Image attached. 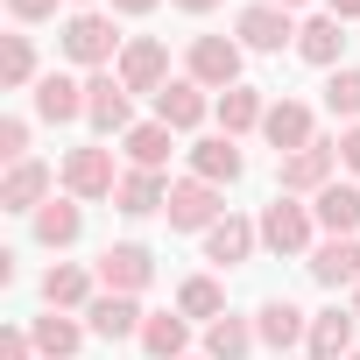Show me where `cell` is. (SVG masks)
I'll list each match as a JSON object with an SVG mask.
<instances>
[{
	"mask_svg": "<svg viewBox=\"0 0 360 360\" xmlns=\"http://www.w3.org/2000/svg\"><path fill=\"white\" fill-rule=\"evenodd\" d=\"M184 360H205V353H184Z\"/></svg>",
	"mask_w": 360,
	"mask_h": 360,
	"instance_id": "ee69618b",
	"label": "cell"
},
{
	"mask_svg": "<svg viewBox=\"0 0 360 360\" xmlns=\"http://www.w3.org/2000/svg\"><path fill=\"white\" fill-rule=\"evenodd\" d=\"M255 346H262V339H255V318L226 311V318H212V325H205V346H198V353H205V360H248Z\"/></svg>",
	"mask_w": 360,
	"mask_h": 360,
	"instance_id": "f546056e",
	"label": "cell"
},
{
	"mask_svg": "<svg viewBox=\"0 0 360 360\" xmlns=\"http://www.w3.org/2000/svg\"><path fill=\"white\" fill-rule=\"evenodd\" d=\"M57 50H64V64H78L85 78H92V71H113L120 50H127L120 15H113V8H71V15L57 22Z\"/></svg>",
	"mask_w": 360,
	"mask_h": 360,
	"instance_id": "6da1fadb",
	"label": "cell"
},
{
	"mask_svg": "<svg viewBox=\"0 0 360 360\" xmlns=\"http://www.w3.org/2000/svg\"><path fill=\"white\" fill-rule=\"evenodd\" d=\"M346 360H360V346H353V353H346Z\"/></svg>",
	"mask_w": 360,
	"mask_h": 360,
	"instance_id": "f6af8a7d",
	"label": "cell"
},
{
	"mask_svg": "<svg viewBox=\"0 0 360 360\" xmlns=\"http://www.w3.org/2000/svg\"><path fill=\"white\" fill-rule=\"evenodd\" d=\"M162 219H169V233H198V240H205V233L226 219V191H219V184H205V176H176Z\"/></svg>",
	"mask_w": 360,
	"mask_h": 360,
	"instance_id": "277c9868",
	"label": "cell"
},
{
	"mask_svg": "<svg viewBox=\"0 0 360 360\" xmlns=\"http://www.w3.org/2000/svg\"><path fill=\"white\" fill-rule=\"evenodd\" d=\"M176 311H184L191 325L226 318V290H219V276H184V283H176Z\"/></svg>",
	"mask_w": 360,
	"mask_h": 360,
	"instance_id": "1f68e13d",
	"label": "cell"
},
{
	"mask_svg": "<svg viewBox=\"0 0 360 360\" xmlns=\"http://www.w3.org/2000/svg\"><path fill=\"white\" fill-rule=\"evenodd\" d=\"M57 8H64V0H8L15 29H43V22H57Z\"/></svg>",
	"mask_w": 360,
	"mask_h": 360,
	"instance_id": "e575fe53",
	"label": "cell"
},
{
	"mask_svg": "<svg viewBox=\"0 0 360 360\" xmlns=\"http://www.w3.org/2000/svg\"><path fill=\"white\" fill-rule=\"evenodd\" d=\"M269 8H290V15H297V8H311V0H269Z\"/></svg>",
	"mask_w": 360,
	"mask_h": 360,
	"instance_id": "60d3db41",
	"label": "cell"
},
{
	"mask_svg": "<svg viewBox=\"0 0 360 360\" xmlns=\"http://www.w3.org/2000/svg\"><path fill=\"white\" fill-rule=\"evenodd\" d=\"M169 148H176V134H169L162 120H134V127L120 134V155H127V169H162V162H169Z\"/></svg>",
	"mask_w": 360,
	"mask_h": 360,
	"instance_id": "f1b7e54d",
	"label": "cell"
},
{
	"mask_svg": "<svg viewBox=\"0 0 360 360\" xmlns=\"http://www.w3.org/2000/svg\"><path fill=\"white\" fill-rule=\"evenodd\" d=\"M36 78H43L36 36H0V85L8 92H36Z\"/></svg>",
	"mask_w": 360,
	"mask_h": 360,
	"instance_id": "4dcf8cb0",
	"label": "cell"
},
{
	"mask_svg": "<svg viewBox=\"0 0 360 360\" xmlns=\"http://www.w3.org/2000/svg\"><path fill=\"white\" fill-rule=\"evenodd\" d=\"M141 318H148L141 297H113V290H99V297L85 304V332L106 339V346H113V339H141Z\"/></svg>",
	"mask_w": 360,
	"mask_h": 360,
	"instance_id": "ffe728a7",
	"label": "cell"
},
{
	"mask_svg": "<svg viewBox=\"0 0 360 360\" xmlns=\"http://www.w3.org/2000/svg\"><path fill=\"white\" fill-rule=\"evenodd\" d=\"M297 57H304L311 71H339V64H346V22H339V15H311V22L297 29Z\"/></svg>",
	"mask_w": 360,
	"mask_h": 360,
	"instance_id": "cb8c5ba5",
	"label": "cell"
},
{
	"mask_svg": "<svg viewBox=\"0 0 360 360\" xmlns=\"http://www.w3.org/2000/svg\"><path fill=\"white\" fill-rule=\"evenodd\" d=\"M311 219H318V233H339V240H353L360 233V184H325L318 198H311Z\"/></svg>",
	"mask_w": 360,
	"mask_h": 360,
	"instance_id": "484cf974",
	"label": "cell"
},
{
	"mask_svg": "<svg viewBox=\"0 0 360 360\" xmlns=\"http://www.w3.org/2000/svg\"><path fill=\"white\" fill-rule=\"evenodd\" d=\"M339 169L360 176V127H339Z\"/></svg>",
	"mask_w": 360,
	"mask_h": 360,
	"instance_id": "8d00e7d4",
	"label": "cell"
},
{
	"mask_svg": "<svg viewBox=\"0 0 360 360\" xmlns=\"http://www.w3.org/2000/svg\"><path fill=\"white\" fill-rule=\"evenodd\" d=\"M92 297H99V276H92L85 262H50V269H43V311H78V318H85Z\"/></svg>",
	"mask_w": 360,
	"mask_h": 360,
	"instance_id": "d6986e66",
	"label": "cell"
},
{
	"mask_svg": "<svg viewBox=\"0 0 360 360\" xmlns=\"http://www.w3.org/2000/svg\"><path fill=\"white\" fill-rule=\"evenodd\" d=\"M325 113H332L339 127H360V64L325 71Z\"/></svg>",
	"mask_w": 360,
	"mask_h": 360,
	"instance_id": "d6a6232c",
	"label": "cell"
},
{
	"mask_svg": "<svg viewBox=\"0 0 360 360\" xmlns=\"http://www.w3.org/2000/svg\"><path fill=\"white\" fill-rule=\"evenodd\" d=\"M325 15H339V22H360V0H325Z\"/></svg>",
	"mask_w": 360,
	"mask_h": 360,
	"instance_id": "f35d334b",
	"label": "cell"
},
{
	"mask_svg": "<svg viewBox=\"0 0 360 360\" xmlns=\"http://www.w3.org/2000/svg\"><path fill=\"white\" fill-rule=\"evenodd\" d=\"M240 64H248V50H240L233 36H191V50H184V78H198L205 92H233V85H248Z\"/></svg>",
	"mask_w": 360,
	"mask_h": 360,
	"instance_id": "8992f818",
	"label": "cell"
},
{
	"mask_svg": "<svg viewBox=\"0 0 360 360\" xmlns=\"http://www.w3.org/2000/svg\"><path fill=\"white\" fill-rule=\"evenodd\" d=\"M29 106H36L43 127H71V120H85V78H71V71H43L36 92H29Z\"/></svg>",
	"mask_w": 360,
	"mask_h": 360,
	"instance_id": "5bb4252c",
	"label": "cell"
},
{
	"mask_svg": "<svg viewBox=\"0 0 360 360\" xmlns=\"http://www.w3.org/2000/svg\"><path fill=\"white\" fill-rule=\"evenodd\" d=\"M169 8H184V15H212V8H226V0H169Z\"/></svg>",
	"mask_w": 360,
	"mask_h": 360,
	"instance_id": "ab89813d",
	"label": "cell"
},
{
	"mask_svg": "<svg viewBox=\"0 0 360 360\" xmlns=\"http://www.w3.org/2000/svg\"><path fill=\"white\" fill-rule=\"evenodd\" d=\"M304 332H311V311H297L290 297H262V304H255V339H262L276 360H283L290 346H304Z\"/></svg>",
	"mask_w": 360,
	"mask_h": 360,
	"instance_id": "2e32d148",
	"label": "cell"
},
{
	"mask_svg": "<svg viewBox=\"0 0 360 360\" xmlns=\"http://www.w3.org/2000/svg\"><path fill=\"white\" fill-rule=\"evenodd\" d=\"M29 339H36L43 360H78V346H85L92 332H85L78 311H36V318H29Z\"/></svg>",
	"mask_w": 360,
	"mask_h": 360,
	"instance_id": "603a6c76",
	"label": "cell"
},
{
	"mask_svg": "<svg viewBox=\"0 0 360 360\" xmlns=\"http://www.w3.org/2000/svg\"><path fill=\"white\" fill-rule=\"evenodd\" d=\"M92 276H99V290H113V297H148V283H155V255H148L141 240H113V248H99Z\"/></svg>",
	"mask_w": 360,
	"mask_h": 360,
	"instance_id": "ba28073f",
	"label": "cell"
},
{
	"mask_svg": "<svg viewBox=\"0 0 360 360\" xmlns=\"http://www.w3.org/2000/svg\"><path fill=\"white\" fill-rule=\"evenodd\" d=\"M169 205V176L162 169H120V191H113V212L120 219H148Z\"/></svg>",
	"mask_w": 360,
	"mask_h": 360,
	"instance_id": "d4e9b609",
	"label": "cell"
},
{
	"mask_svg": "<svg viewBox=\"0 0 360 360\" xmlns=\"http://www.w3.org/2000/svg\"><path fill=\"white\" fill-rule=\"evenodd\" d=\"M191 176H205V184H240L248 176V155H240V141L233 134H198L191 141Z\"/></svg>",
	"mask_w": 360,
	"mask_h": 360,
	"instance_id": "44dd1931",
	"label": "cell"
},
{
	"mask_svg": "<svg viewBox=\"0 0 360 360\" xmlns=\"http://www.w3.org/2000/svg\"><path fill=\"white\" fill-rule=\"evenodd\" d=\"M255 226H262V248H269V255H283V262H311V248L325 240V233H318V219H311V205H304V198H290V191H276V198L262 205V219H255Z\"/></svg>",
	"mask_w": 360,
	"mask_h": 360,
	"instance_id": "7a4b0ae2",
	"label": "cell"
},
{
	"mask_svg": "<svg viewBox=\"0 0 360 360\" xmlns=\"http://www.w3.org/2000/svg\"><path fill=\"white\" fill-rule=\"evenodd\" d=\"M64 184H57V169L43 162V155H29V162H15L8 176H0V212H22V219H36L50 198H57Z\"/></svg>",
	"mask_w": 360,
	"mask_h": 360,
	"instance_id": "9c48e42d",
	"label": "cell"
},
{
	"mask_svg": "<svg viewBox=\"0 0 360 360\" xmlns=\"http://www.w3.org/2000/svg\"><path fill=\"white\" fill-rule=\"evenodd\" d=\"M283 360H290V353H283Z\"/></svg>",
	"mask_w": 360,
	"mask_h": 360,
	"instance_id": "bcb514c9",
	"label": "cell"
},
{
	"mask_svg": "<svg viewBox=\"0 0 360 360\" xmlns=\"http://www.w3.org/2000/svg\"><path fill=\"white\" fill-rule=\"evenodd\" d=\"M262 141H269V148H276V162H283V155H297V148H311V141H318V113H311L304 99H290V92H283V99H269Z\"/></svg>",
	"mask_w": 360,
	"mask_h": 360,
	"instance_id": "7c38bea8",
	"label": "cell"
},
{
	"mask_svg": "<svg viewBox=\"0 0 360 360\" xmlns=\"http://www.w3.org/2000/svg\"><path fill=\"white\" fill-rule=\"evenodd\" d=\"M29 233H36V248L64 255V248H78V240H85V205L57 191V198H50V205H43L36 219H29Z\"/></svg>",
	"mask_w": 360,
	"mask_h": 360,
	"instance_id": "7402d4cb",
	"label": "cell"
},
{
	"mask_svg": "<svg viewBox=\"0 0 360 360\" xmlns=\"http://www.w3.org/2000/svg\"><path fill=\"white\" fill-rule=\"evenodd\" d=\"M113 78H120L127 92H148V99H155V92L169 85V43H162V36H127Z\"/></svg>",
	"mask_w": 360,
	"mask_h": 360,
	"instance_id": "30bf717a",
	"label": "cell"
},
{
	"mask_svg": "<svg viewBox=\"0 0 360 360\" xmlns=\"http://www.w3.org/2000/svg\"><path fill=\"white\" fill-rule=\"evenodd\" d=\"M106 8H113V15H127V22H134V15H155V8H162V0H106Z\"/></svg>",
	"mask_w": 360,
	"mask_h": 360,
	"instance_id": "74e56055",
	"label": "cell"
},
{
	"mask_svg": "<svg viewBox=\"0 0 360 360\" xmlns=\"http://www.w3.org/2000/svg\"><path fill=\"white\" fill-rule=\"evenodd\" d=\"M0 360H43L36 339H29V325H8V332H0Z\"/></svg>",
	"mask_w": 360,
	"mask_h": 360,
	"instance_id": "d590c367",
	"label": "cell"
},
{
	"mask_svg": "<svg viewBox=\"0 0 360 360\" xmlns=\"http://www.w3.org/2000/svg\"><path fill=\"white\" fill-rule=\"evenodd\" d=\"M360 346V318H353V304L339 311H311V332H304V360H346Z\"/></svg>",
	"mask_w": 360,
	"mask_h": 360,
	"instance_id": "e0dca14e",
	"label": "cell"
},
{
	"mask_svg": "<svg viewBox=\"0 0 360 360\" xmlns=\"http://www.w3.org/2000/svg\"><path fill=\"white\" fill-rule=\"evenodd\" d=\"M0 162H8V169H15V162H29V120H22V113L0 120Z\"/></svg>",
	"mask_w": 360,
	"mask_h": 360,
	"instance_id": "836d02e7",
	"label": "cell"
},
{
	"mask_svg": "<svg viewBox=\"0 0 360 360\" xmlns=\"http://www.w3.org/2000/svg\"><path fill=\"white\" fill-rule=\"evenodd\" d=\"M85 120H92V134H127L134 127V92L113 71H92L85 78Z\"/></svg>",
	"mask_w": 360,
	"mask_h": 360,
	"instance_id": "8fae6325",
	"label": "cell"
},
{
	"mask_svg": "<svg viewBox=\"0 0 360 360\" xmlns=\"http://www.w3.org/2000/svg\"><path fill=\"white\" fill-rule=\"evenodd\" d=\"M71 8H99V0H71Z\"/></svg>",
	"mask_w": 360,
	"mask_h": 360,
	"instance_id": "b9f144b4",
	"label": "cell"
},
{
	"mask_svg": "<svg viewBox=\"0 0 360 360\" xmlns=\"http://www.w3.org/2000/svg\"><path fill=\"white\" fill-rule=\"evenodd\" d=\"M325 184H339V141H325V134L276 162V191H290V198H318Z\"/></svg>",
	"mask_w": 360,
	"mask_h": 360,
	"instance_id": "52a82bcc",
	"label": "cell"
},
{
	"mask_svg": "<svg viewBox=\"0 0 360 360\" xmlns=\"http://www.w3.org/2000/svg\"><path fill=\"white\" fill-rule=\"evenodd\" d=\"M255 255H262V226H255L248 212H226V219L205 233V262H212V269H248Z\"/></svg>",
	"mask_w": 360,
	"mask_h": 360,
	"instance_id": "9a60e30c",
	"label": "cell"
},
{
	"mask_svg": "<svg viewBox=\"0 0 360 360\" xmlns=\"http://www.w3.org/2000/svg\"><path fill=\"white\" fill-rule=\"evenodd\" d=\"M297 15L290 8H269V0H248V8L233 15V43L255 50V57H276V50H297Z\"/></svg>",
	"mask_w": 360,
	"mask_h": 360,
	"instance_id": "5b68a950",
	"label": "cell"
},
{
	"mask_svg": "<svg viewBox=\"0 0 360 360\" xmlns=\"http://www.w3.org/2000/svg\"><path fill=\"white\" fill-rule=\"evenodd\" d=\"M212 120H219V134H262V120H269V99H262V85H233V92H219L212 99Z\"/></svg>",
	"mask_w": 360,
	"mask_h": 360,
	"instance_id": "4316f807",
	"label": "cell"
},
{
	"mask_svg": "<svg viewBox=\"0 0 360 360\" xmlns=\"http://www.w3.org/2000/svg\"><path fill=\"white\" fill-rule=\"evenodd\" d=\"M57 184H64V198H78V205H113V191H120L113 148H106V141L64 148V162H57Z\"/></svg>",
	"mask_w": 360,
	"mask_h": 360,
	"instance_id": "3957f363",
	"label": "cell"
},
{
	"mask_svg": "<svg viewBox=\"0 0 360 360\" xmlns=\"http://www.w3.org/2000/svg\"><path fill=\"white\" fill-rule=\"evenodd\" d=\"M155 120H162L169 134H198V127L212 120V92H205L198 78H169V85L155 92Z\"/></svg>",
	"mask_w": 360,
	"mask_h": 360,
	"instance_id": "4fadbf2b",
	"label": "cell"
},
{
	"mask_svg": "<svg viewBox=\"0 0 360 360\" xmlns=\"http://www.w3.org/2000/svg\"><path fill=\"white\" fill-rule=\"evenodd\" d=\"M141 353H148V360H184V353H191V318L176 311V304H169V311H148V318H141Z\"/></svg>",
	"mask_w": 360,
	"mask_h": 360,
	"instance_id": "83f0119b",
	"label": "cell"
},
{
	"mask_svg": "<svg viewBox=\"0 0 360 360\" xmlns=\"http://www.w3.org/2000/svg\"><path fill=\"white\" fill-rule=\"evenodd\" d=\"M353 318H360V290H353Z\"/></svg>",
	"mask_w": 360,
	"mask_h": 360,
	"instance_id": "7bdbcfd3",
	"label": "cell"
},
{
	"mask_svg": "<svg viewBox=\"0 0 360 360\" xmlns=\"http://www.w3.org/2000/svg\"><path fill=\"white\" fill-rule=\"evenodd\" d=\"M311 283L318 290H360V233L353 240H339V233H325L318 248H311Z\"/></svg>",
	"mask_w": 360,
	"mask_h": 360,
	"instance_id": "ac0fdd59",
	"label": "cell"
}]
</instances>
